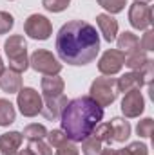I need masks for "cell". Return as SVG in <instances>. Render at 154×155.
Masks as SVG:
<instances>
[{
    "label": "cell",
    "mask_w": 154,
    "mask_h": 155,
    "mask_svg": "<svg viewBox=\"0 0 154 155\" xmlns=\"http://www.w3.org/2000/svg\"><path fill=\"white\" fill-rule=\"evenodd\" d=\"M56 52L58 58L67 65H87L100 52V36L98 31L83 22L71 20L64 24L56 35Z\"/></svg>",
    "instance_id": "6da1fadb"
},
{
    "label": "cell",
    "mask_w": 154,
    "mask_h": 155,
    "mask_svg": "<svg viewBox=\"0 0 154 155\" xmlns=\"http://www.w3.org/2000/svg\"><path fill=\"white\" fill-rule=\"evenodd\" d=\"M102 119L103 107H100L91 96H80L67 101L60 114L62 132L73 143H82L83 139H87L102 123Z\"/></svg>",
    "instance_id": "7a4b0ae2"
},
{
    "label": "cell",
    "mask_w": 154,
    "mask_h": 155,
    "mask_svg": "<svg viewBox=\"0 0 154 155\" xmlns=\"http://www.w3.org/2000/svg\"><path fill=\"white\" fill-rule=\"evenodd\" d=\"M5 54L9 60V69L16 71V72H24L29 67V60H27V43L24 36L20 35H13L5 40Z\"/></svg>",
    "instance_id": "3957f363"
},
{
    "label": "cell",
    "mask_w": 154,
    "mask_h": 155,
    "mask_svg": "<svg viewBox=\"0 0 154 155\" xmlns=\"http://www.w3.org/2000/svg\"><path fill=\"white\" fill-rule=\"evenodd\" d=\"M100 107H109L118 96L114 78H96L91 85V94H89Z\"/></svg>",
    "instance_id": "277c9868"
},
{
    "label": "cell",
    "mask_w": 154,
    "mask_h": 155,
    "mask_svg": "<svg viewBox=\"0 0 154 155\" xmlns=\"http://www.w3.org/2000/svg\"><path fill=\"white\" fill-rule=\"evenodd\" d=\"M16 94H18L16 96V105L26 117H35L42 112L44 101H42V96L35 88L26 87V88H20Z\"/></svg>",
    "instance_id": "5b68a950"
},
{
    "label": "cell",
    "mask_w": 154,
    "mask_h": 155,
    "mask_svg": "<svg viewBox=\"0 0 154 155\" xmlns=\"http://www.w3.org/2000/svg\"><path fill=\"white\" fill-rule=\"evenodd\" d=\"M29 65L37 72H42L45 76H54V74H58L62 71V63L56 60V56H53V52L44 51V49H38V51H35L31 54Z\"/></svg>",
    "instance_id": "8992f818"
},
{
    "label": "cell",
    "mask_w": 154,
    "mask_h": 155,
    "mask_svg": "<svg viewBox=\"0 0 154 155\" xmlns=\"http://www.w3.org/2000/svg\"><path fill=\"white\" fill-rule=\"evenodd\" d=\"M24 31L33 40H47L53 35V25L44 15H31L24 24Z\"/></svg>",
    "instance_id": "52a82bcc"
},
{
    "label": "cell",
    "mask_w": 154,
    "mask_h": 155,
    "mask_svg": "<svg viewBox=\"0 0 154 155\" xmlns=\"http://www.w3.org/2000/svg\"><path fill=\"white\" fill-rule=\"evenodd\" d=\"M123 61H125V54L118 49H109L103 52V56L100 58L98 61V69L103 76H114L121 71L123 67Z\"/></svg>",
    "instance_id": "ba28073f"
},
{
    "label": "cell",
    "mask_w": 154,
    "mask_h": 155,
    "mask_svg": "<svg viewBox=\"0 0 154 155\" xmlns=\"http://www.w3.org/2000/svg\"><path fill=\"white\" fill-rule=\"evenodd\" d=\"M129 22L134 29H147L152 24V9L143 2H134L129 9Z\"/></svg>",
    "instance_id": "9c48e42d"
},
{
    "label": "cell",
    "mask_w": 154,
    "mask_h": 155,
    "mask_svg": "<svg viewBox=\"0 0 154 155\" xmlns=\"http://www.w3.org/2000/svg\"><path fill=\"white\" fill-rule=\"evenodd\" d=\"M143 108H145V101L140 90H131L125 94L121 101V112L125 114V117H138L143 112Z\"/></svg>",
    "instance_id": "30bf717a"
},
{
    "label": "cell",
    "mask_w": 154,
    "mask_h": 155,
    "mask_svg": "<svg viewBox=\"0 0 154 155\" xmlns=\"http://www.w3.org/2000/svg\"><path fill=\"white\" fill-rule=\"evenodd\" d=\"M65 105H67V97L64 94H60V96H45V101H44V107H42L40 114L45 119H49V121H54V119L60 117Z\"/></svg>",
    "instance_id": "8fae6325"
},
{
    "label": "cell",
    "mask_w": 154,
    "mask_h": 155,
    "mask_svg": "<svg viewBox=\"0 0 154 155\" xmlns=\"http://www.w3.org/2000/svg\"><path fill=\"white\" fill-rule=\"evenodd\" d=\"M143 85H145V79L140 71H131L116 79V88H118V92H123V94H127L131 90H140V87H143Z\"/></svg>",
    "instance_id": "7c38bea8"
},
{
    "label": "cell",
    "mask_w": 154,
    "mask_h": 155,
    "mask_svg": "<svg viewBox=\"0 0 154 155\" xmlns=\"http://www.w3.org/2000/svg\"><path fill=\"white\" fill-rule=\"evenodd\" d=\"M96 24H98V29L103 35V38L107 40L109 43L114 41L116 36H118V22H116L111 15H107V13L98 15L96 16Z\"/></svg>",
    "instance_id": "4fadbf2b"
},
{
    "label": "cell",
    "mask_w": 154,
    "mask_h": 155,
    "mask_svg": "<svg viewBox=\"0 0 154 155\" xmlns=\"http://www.w3.org/2000/svg\"><path fill=\"white\" fill-rule=\"evenodd\" d=\"M22 134L20 132H7L0 135V155H15L22 144Z\"/></svg>",
    "instance_id": "5bb4252c"
},
{
    "label": "cell",
    "mask_w": 154,
    "mask_h": 155,
    "mask_svg": "<svg viewBox=\"0 0 154 155\" xmlns=\"http://www.w3.org/2000/svg\"><path fill=\"white\" fill-rule=\"evenodd\" d=\"M0 88L7 94H16L22 88V78L20 72L13 71V69H4L2 76H0Z\"/></svg>",
    "instance_id": "9a60e30c"
},
{
    "label": "cell",
    "mask_w": 154,
    "mask_h": 155,
    "mask_svg": "<svg viewBox=\"0 0 154 155\" xmlns=\"http://www.w3.org/2000/svg\"><path fill=\"white\" fill-rule=\"evenodd\" d=\"M42 92H44V97L45 96H60L64 92V79L58 74L42 78Z\"/></svg>",
    "instance_id": "2e32d148"
},
{
    "label": "cell",
    "mask_w": 154,
    "mask_h": 155,
    "mask_svg": "<svg viewBox=\"0 0 154 155\" xmlns=\"http://www.w3.org/2000/svg\"><path fill=\"white\" fill-rule=\"evenodd\" d=\"M116 41H118V51H121L123 54H131L134 51H140V38L129 31L121 33L120 36H116Z\"/></svg>",
    "instance_id": "e0dca14e"
},
{
    "label": "cell",
    "mask_w": 154,
    "mask_h": 155,
    "mask_svg": "<svg viewBox=\"0 0 154 155\" xmlns=\"http://www.w3.org/2000/svg\"><path fill=\"white\" fill-rule=\"evenodd\" d=\"M111 130H113V141H116V143H125L131 135V124H129V121H125L121 117H114L111 121Z\"/></svg>",
    "instance_id": "ac0fdd59"
},
{
    "label": "cell",
    "mask_w": 154,
    "mask_h": 155,
    "mask_svg": "<svg viewBox=\"0 0 154 155\" xmlns=\"http://www.w3.org/2000/svg\"><path fill=\"white\" fill-rule=\"evenodd\" d=\"M147 61H149V58L145 56V52L143 51H134V52H131L129 56H125V65L131 69V71H142L145 65H147Z\"/></svg>",
    "instance_id": "d6986e66"
},
{
    "label": "cell",
    "mask_w": 154,
    "mask_h": 155,
    "mask_svg": "<svg viewBox=\"0 0 154 155\" xmlns=\"http://www.w3.org/2000/svg\"><path fill=\"white\" fill-rule=\"evenodd\" d=\"M16 117L15 107L7 99H0V126H9Z\"/></svg>",
    "instance_id": "ffe728a7"
},
{
    "label": "cell",
    "mask_w": 154,
    "mask_h": 155,
    "mask_svg": "<svg viewBox=\"0 0 154 155\" xmlns=\"http://www.w3.org/2000/svg\"><path fill=\"white\" fill-rule=\"evenodd\" d=\"M47 135V130L44 124H38V123H33V124H27L24 128V134L22 137L27 139V141H37V139H44Z\"/></svg>",
    "instance_id": "44dd1931"
},
{
    "label": "cell",
    "mask_w": 154,
    "mask_h": 155,
    "mask_svg": "<svg viewBox=\"0 0 154 155\" xmlns=\"http://www.w3.org/2000/svg\"><path fill=\"white\" fill-rule=\"evenodd\" d=\"M102 141H98L94 135H89L82 141V152L83 155H102Z\"/></svg>",
    "instance_id": "7402d4cb"
},
{
    "label": "cell",
    "mask_w": 154,
    "mask_h": 155,
    "mask_svg": "<svg viewBox=\"0 0 154 155\" xmlns=\"http://www.w3.org/2000/svg\"><path fill=\"white\" fill-rule=\"evenodd\" d=\"M91 135H94L98 141H102V143H105V144H111L113 143V130H111V123H100L94 130H93V134Z\"/></svg>",
    "instance_id": "603a6c76"
},
{
    "label": "cell",
    "mask_w": 154,
    "mask_h": 155,
    "mask_svg": "<svg viewBox=\"0 0 154 155\" xmlns=\"http://www.w3.org/2000/svg\"><path fill=\"white\" fill-rule=\"evenodd\" d=\"M98 4L107 11V15H114L123 11V7L127 5V0H98Z\"/></svg>",
    "instance_id": "cb8c5ba5"
},
{
    "label": "cell",
    "mask_w": 154,
    "mask_h": 155,
    "mask_svg": "<svg viewBox=\"0 0 154 155\" xmlns=\"http://www.w3.org/2000/svg\"><path fill=\"white\" fill-rule=\"evenodd\" d=\"M29 150H31V153L33 155H53L51 144H45L42 139L29 141Z\"/></svg>",
    "instance_id": "d4e9b609"
},
{
    "label": "cell",
    "mask_w": 154,
    "mask_h": 155,
    "mask_svg": "<svg viewBox=\"0 0 154 155\" xmlns=\"http://www.w3.org/2000/svg\"><path fill=\"white\" fill-rule=\"evenodd\" d=\"M69 4H71V0H42V5L51 13H60V11L67 9Z\"/></svg>",
    "instance_id": "484cf974"
},
{
    "label": "cell",
    "mask_w": 154,
    "mask_h": 155,
    "mask_svg": "<svg viewBox=\"0 0 154 155\" xmlns=\"http://www.w3.org/2000/svg\"><path fill=\"white\" fill-rule=\"evenodd\" d=\"M47 137H49V144L54 146V148H58V146H62V144H65V143L69 141L67 135H65L62 130H53V132L47 134Z\"/></svg>",
    "instance_id": "4316f807"
},
{
    "label": "cell",
    "mask_w": 154,
    "mask_h": 155,
    "mask_svg": "<svg viewBox=\"0 0 154 155\" xmlns=\"http://www.w3.org/2000/svg\"><path fill=\"white\" fill-rule=\"evenodd\" d=\"M147 153H149L147 152V146L142 144V143H132L127 148L120 150V155H147Z\"/></svg>",
    "instance_id": "83f0119b"
},
{
    "label": "cell",
    "mask_w": 154,
    "mask_h": 155,
    "mask_svg": "<svg viewBox=\"0 0 154 155\" xmlns=\"http://www.w3.org/2000/svg\"><path fill=\"white\" fill-rule=\"evenodd\" d=\"M136 130H138V135H140V137H151V135H152V130H154V121L151 117L140 121Z\"/></svg>",
    "instance_id": "f1b7e54d"
},
{
    "label": "cell",
    "mask_w": 154,
    "mask_h": 155,
    "mask_svg": "<svg viewBox=\"0 0 154 155\" xmlns=\"http://www.w3.org/2000/svg\"><path fill=\"white\" fill-rule=\"evenodd\" d=\"M13 25H15V18H13L9 13L0 11V35L9 33V31L13 29Z\"/></svg>",
    "instance_id": "f546056e"
},
{
    "label": "cell",
    "mask_w": 154,
    "mask_h": 155,
    "mask_svg": "<svg viewBox=\"0 0 154 155\" xmlns=\"http://www.w3.org/2000/svg\"><path fill=\"white\" fill-rule=\"evenodd\" d=\"M140 47H142L143 51H152L154 49V33L151 29L143 35V38L140 40Z\"/></svg>",
    "instance_id": "4dcf8cb0"
},
{
    "label": "cell",
    "mask_w": 154,
    "mask_h": 155,
    "mask_svg": "<svg viewBox=\"0 0 154 155\" xmlns=\"http://www.w3.org/2000/svg\"><path fill=\"white\" fill-rule=\"evenodd\" d=\"M54 155H78V148L67 141L65 144L58 146V150H56V153H54Z\"/></svg>",
    "instance_id": "1f68e13d"
},
{
    "label": "cell",
    "mask_w": 154,
    "mask_h": 155,
    "mask_svg": "<svg viewBox=\"0 0 154 155\" xmlns=\"http://www.w3.org/2000/svg\"><path fill=\"white\" fill-rule=\"evenodd\" d=\"M102 155H120V150H113V148H107V150H102Z\"/></svg>",
    "instance_id": "d6a6232c"
},
{
    "label": "cell",
    "mask_w": 154,
    "mask_h": 155,
    "mask_svg": "<svg viewBox=\"0 0 154 155\" xmlns=\"http://www.w3.org/2000/svg\"><path fill=\"white\" fill-rule=\"evenodd\" d=\"M15 155H33V153H31V150H29V148H26V150H18Z\"/></svg>",
    "instance_id": "836d02e7"
},
{
    "label": "cell",
    "mask_w": 154,
    "mask_h": 155,
    "mask_svg": "<svg viewBox=\"0 0 154 155\" xmlns=\"http://www.w3.org/2000/svg\"><path fill=\"white\" fill-rule=\"evenodd\" d=\"M2 72H4V63H2V60H0V76H2Z\"/></svg>",
    "instance_id": "e575fe53"
},
{
    "label": "cell",
    "mask_w": 154,
    "mask_h": 155,
    "mask_svg": "<svg viewBox=\"0 0 154 155\" xmlns=\"http://www.w3.org/2000/svg\"><path fill=\"white\" fill-rule=\"evenodd\" d=\"M136 2H143V4H147V2H151V0H136Z\"/></svg>",
    "instance_id": "d590c367"
}]
</instances>
